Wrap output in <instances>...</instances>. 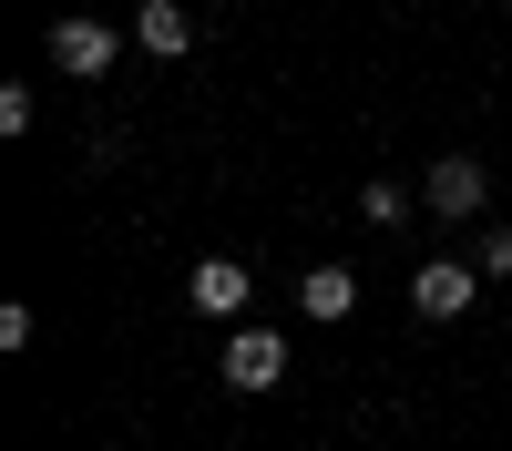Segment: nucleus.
I'll return each mask as SVG.
<instances>
[{
    "mask_svg": "<svg viewBox=\"0 0 512 451\" xmlns=\"http://www.w3.org/2000/svg\"><path fill=\"white\" fill-rule=\"evenodd\" d=\"M359 216H369V226H410V195L379 175V185H359Z\"/></svg>",
    "mask_w": 512,
    "mask_h": 451,
    "instance_id": "8",
    "label": "nucleus"
},
{
    "mask_svg": "<svg viewBox=\"0 0 512 451\" xmlns=\"http://www.w3.org/2000/svg\"><path fill=\"white\" fill-rule=\"evenodd\" d=\"M287 380V339L277 328H236L226 339V390H277Z\"/></svg>",
    "mask_w": 512,
    "mask_h": 451,
    "instance_id": "2",
    "label": "nucleus"
},
{
    "mask_svg": "<svg viewBox=\"0 0 512 451\" xmlns=\"http://www.w3.org/2000/svg\"><path fill=\"white\" fill-rule=\"evenodd\" d=\"M134 41H144L154 62H175L185 41H195V21H185V0H144V21H134Z\"/></svg>",
    "mask_w": 512,
    "mask_h": 451,
    "instance_id": "6",
    "label": "nucleus"
},
{
    "mask_svg": "<svg viewBox=\"0 0 512 451\" xmlns=\"http://www.w3.org/2000/svg\"><path fill=\"white\" fill-rule=\"evenodd\" d=\"M0 134H31V82H0Z\"/></svg>",
    "mask_w": 512,
    "mask_h": 451,
    "instance_id": "9",
    "label": "nucleus"
},
{
    "mask_svg": "<svg viewBox=\"0 0 512 451\" xmlns=\"http://www.w3.org/2000/svg\"><path fill=\"white\" fill-rule=\"evenodd\" d=\"M297 298H308V318H349V308H359V267H308V277H297Z\"/></svg>",
    "mask_w": 512,
    "mask_h": 451,
    "instance_id": "7",
    "label": "nucleus"
},
{
    "mask_svg": "<svg viewBox=\"0 0 512 451\" xmlns=\"http://www.w3.org/2000/svg\"><path fill=\"white\" fill-rule=\"evenodd\" d=\"M472 267H461V257H431V267H420L410 277V298H420V318H461V308H472Z\"/></svg>",
    "mask_w": 512,
    "mask_h": 451,
    "instance_id": "4",
    "label": "nucleus"
},
{
    "mask_svg": "<svg viewBox=\"0 0 512 451\" xmlns=\"http://www.w3.org/2000/svg\"><path fill=\"white\" fill-rule=\"evenodd\" d=\"M482 195H492V185H482V164H472V154H441V164H431V185H420V205H431V216H451V226H472V216H482Z\"/></svg>",
    "mask_w": 512,
    "mask_h": 451,
    "instance_id": "1",
    "label": "nucleus"
},
{
    "mask_svg": "<svg viewBox=\"0 0 512 451\" xmlns=\"http://www.w3.org/2000/svg\"><path fill=\"white\" fill-rule=\"evenodd\" d=\"M246 287H256V277H246L236 257H205V267L185 277V308H205V318H236V308H246Z\"/></svg>",
    "mask_w": 512,
    "mask_h": 451,
    "instance_id": "5",
    "label": "nucleus"
},
{
    "mask_svg": "<svg viewBox=\"0 0 512 451\" xmlns=\"http://www.w3.org/2000/svg\"><path fill=\"white\" fill-rule=\"evenodd\" d=\"M482 277H512V226H492V236H482Z\"/></svg>",
    "mask_w": 512,
    "mask_h": 451,
    "instance_id": "10",
    "label": "nucleus"
},
{
    "mask_svg": "<svg viewBox=\"0 0 512 451\" xmlns=\"http://www.w3.org/2000/svg\"><path fill=\"white\" fill-rule=\"evenodd\" d=\"M52 62H62L72 82H103V72L123 62V31H103V21H62V31H52Z\"/></svg>",
    "mask_w": 512,
    "mask_h": 451,
    "instance_id": "3",
    "label": "nucleus"
}]
</instances>
